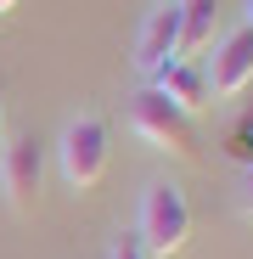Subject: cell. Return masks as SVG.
Masks as SVG:
<instances>
[{
	"instance_id": "9c48e42d",
	"label": "cell",
	"mask_w": 253,
	"mask_h": 259,
	"mask_svg": "<svg viewBox=\"0 0 253 259\" xmlns=\"http://www.w3.org/2000/svg\"><path fill=\"white\" fill-rule=\"evenodd\" d=\"M113 259H146V248H141V237H135V231H124V237L113 242Z\"/></svg>"
},
{
	"instance_id": "277c9868",
	"label": "cell",
	"mask_w": 253,
	"mask_h": 259,
	"mask_svg": "<svg viewBox=\"0 0 253 259\" xmlns=\"http://www.w3.org/2000/svg\"><path fill=\"white\" fill-rule=\"evenodd\" d=\"M0 192L17 214H34L39 208V192H45V141L34 136H12L0 147Z\"/></svg>"
},
{
	"instance_id": "7a4b0ae2",
	"label": "cell",
	"mask_w": 253,
	"mask_h": 259,
	"mask_svg": "<svg viewBox=\"0 0 253 259\" xmlns=\"http://www.w3.org/2000/svg\"><path fill=\"white\" fill-rule=\"evenodd\" d=\"M130 124H135V136H146L158 152L180 158V163H197V158H203L197 118H191V113H180V107L169 102L163 91H152V84L135 96V113H130Z\"/></svg>"
},
{
	"instance_id": "ba28073f",
	"label": "cell",
	"mask_w": 253,
	"mask_h": 259,
	"mask_svg": "<svg viewBox=\"0 0 253 259\" xmlns=\"http://www.w3.org/2000/svg\"><path fill=\"white\" fill-rule=\"evenodd\" d=\"M180 6V57L197 62L214 46V23H220V0H175Z\"/></svg>"
},
{
	"instance_id": "52a82bcc",
	"label": "cell",
	"mask_w": 253,
	"mask_h": 259,
	"mask_svg": "<svg viewBox=\"0 0 253 259\" xmlns=\"http://www.w3.org/2000/svg\"><path fill=\"white\" fill-rule=\"evenodd\" d=\"M152 91H163L169 102H175L180 113H203L208 102H214V91H208V68L203 62H186V57H175V62H169L158 79H152Z\"/></svg>"
},
{
	"instance_id": "4fadbf2b",
	"label": "cell",
	"mask_w": 253,
	"mask_h": 259,
	"mask_svg": "<svg viewBox=\"0 0 253 259\" xmlns=\"http://www.w3.org/2000/svg\"><path fill=\"white\" fill-rule=\"evenodd\" d=\"M247 28H253V0H247Z\"/></svg>"
},
{
	"instance_id": "7c38bea8",
	"label": "cell",
	"mask_w": 253,
	"mask_h": 259,
	"mask_svg": "<svg viewBox=\"0 0 253 259\" xmlns=\"http://www.w3.org/2000/svg\"><path fill=\"white\" fill-rule=\"evenodd\" d=\"M247 208H253V175H247Z\"/></svg>"
},
{
	"instance_id": "5b68a950",
	"label": "cell",
	"mask_w": 253,
	"mask_h": 259,
	"mask_svg": "<svg viewBox=\"0 0 253 259\" xmlns=\"http://www.w3.org/2000/svg\"><path fill=\"white\" fill-rule=\"evenodd\" d=\"M175 57H180V6L163 0V6L146 12V23H141V34H135V73L152 84Z\"/></svg>"
},
{
	"instance_id": "3957f363",
	"label": "cell",
	"mask_w": 253,
	"mask_h": 259,
	"mask_svg": "<svg viewBox=\"0 0 253 259\" xmlns=\"http://www.w3.org/2000/svg\"><path fill=\"white\" fill-rule=\"evenodd\" d=\"M57 163H62V181L73 192H90L107 175V118H96V113L68 118L62 141H57Z\"/></svg>"
},
{
	"instance_id": "8fae6325",
	"label": "cell",
	"mask_w": 253,
	"mask_h": 259,
	"mask_svg": "<svg viewBox=\"0 0 253 259\" xmlns=\"http://www.w3.org/2000/svg\"><path fill=\"white\" fill-rule=\"evenodd\" d=\"M12 6H17V0H0V17H6V12H12Z\"/></svg>"
},
{
	"instance_id": "6da1fadb",
	"label": "cell",
	"mask_w": 253,
	"mask_h": 259,
	"mask_svg": "<svg viewBox=\"0 0 253 259\" xmlns=\"http://www.w3.org/2000/svg\"><path fill=\"white\" fill-rule=\"evenodd\" d=\"M135 237H141L146 259H175V253H186V242H191V203H186V192H180L175 181H152V186H146Z\"/></svg>"
},
{
	"instance_id": "30bf717a",
	"label": "cell",
	"mask_w": 253,
	"mask_h": 259,
	"mask_svg": "<svg viewBox=\"0 0 253 259\" xmlns=\"http://www.w3.org/2000/svg\"><path fill=\"white\" fill-rule=\"evenodd\" d=\"M0 147H6V84H0Z\"/></svg>"
},
{
	"instance_id": "8992f818",
	"label": "cell",
	"mask_w": 253,
	"mask_h": 259,
	"mask_svg": "<svg viewBox=\"0 0 253 259\" xmlns=\"http://www.w3.org/2000/svg\"><path fill=\"white\" fill-rule=\"evenodd\" d=\"M253 84V28H231L214 46V68H208V91L214 96H242Z\"/></svg>"
}]
</instances>
